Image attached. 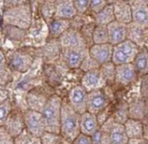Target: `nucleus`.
I'll return each instance as SVG.
<instances>
[{
	"instance_id": "obj_1",
	"label": "nucleus",
	"mask_w": 148,
	"mask_h": 144,
	"mask_svg": "<svg viewBox=\"0 0 148 144\" xmlns=\"http://www.w3.org/2000/svg\"><path fill=\"white\" fill-rule=\"evenodd\" d=\"M3 25L26 31L32 24V9L29 3L21 2L8 8L3 12Z\"/></svg>"
},
{
	"instance_id": "obj_2",
	"label": "nucleus",
	"mask_w": 148,
	"mask_h": 144,
	"mask_svg": "<svg viewBox=\"0 0 148 144\" xmlns=\"http://www.w3.org/2000/svg\"><path fill=\"white\" fill-rule=\"evenodd\" d=\"M81 115L74 110L67 99H63L60 120V134L71 142L81 133Z\"/></svg>"
},
{
	"instance_id": "obj_3",
	"label": "nucleus",
	"mask_w": 148,
	"mask_h": 144,
	"mask_svg": "<svg viewBox=\"0 0 148 144\" xmlns=\"http://www.w3.org/2000/svg\"><path fill=\"white\" fill-rule=\"evenodd\" d=\"M63 99L59 95L53 93L49 97L42 110L45 131L60 133V120Z\"/></svg>"
},
{
	"instance_id": "obj_4",
	"label": "nucleus",
	"mask_w": 148,
	"mask_h": 144,
	"mask_svg": "<svg viewBox=\"0 0 148 144\" xmlns=\"http://www.w3.org/2000/svg\"><path fill=\"white\" fill-rule=\"evenodd\" d=\"M140 48L141 47H139L136 44L129 39L117 45H114L112 62L116 66L123 64H132Z\"/></svg>"
},
{
	"instance_id": "obj_5",
	"label": "nucleus",
	"mask_w": 148,
	"mask_h": 144,
	"mask_svg": "<svg viewBox=\"0 0 148 144\" xmlns=\"http://www.w3.org/2000/svg\"><path fill=\"white\" fill-rule=\"evenodd\" d=\"M100 128L108 134L109 144H128L129 137L125 131L124 126L116 123L112 115L104 125H102Z\"/></svg>"
},
{
	"instance_id": "obj_6",
	"label": "nucleus",
	"mask_w": 148,
	"mask_h": 144,
	"mask_svg": "<svg viewBox=\"0 0 148 144\" xmlns=\"http://www.w3.org/2000/svg\"><path fill=\"white\" fill-rule=\"evenodd\" d=\"M60 54L63 62L69 68H80L82 61L89 55V47L82 46L60 49Z\"/></svg>"
},
{
	"instance_id": "obj_7",
	"label": "nucleus",
	"mask_w": 148,
	"mask_h": 144,
	"mask_svg": "<svg viewBox=\"0 0 148 144\" xmlns=\"http://www.w3.org/2000/svg\"><path fill=\"white\" fill-rule=\"evenodd\" d=\"M8 67L18 72H26L30 69L34 63V55L30 51L18 49L14 52L7 60Z\"/></svg>"
},
{
	"instance_id": "obj_8",
	"label": "nucleus",
	"mask_w": 148,
	"mask_h": 144,
	"mask_svg": "<svg viewBox=\"0 0 148 144\" xmlns=\"http://www.w3.org/2000/svg\"><path fill=\"white\" fill-rule=\"evenodd\" d=\"M25 128L34 136L41 137L45 132V122L41 112L27 109L23 112Z\"/></svg>"
},
{
	"instance_id": "obj_9",
	"label": "nucleus",
	"mask_w": 148,
	"mask_h": 144,
	"mask_svg": "<svg viewBox=\"0 0 148 144\" xmlns=\"http://www.w3.org/2000/svg\"><path fill=\"white\" fill-rule=\"evenodd\" d=\"M87 97L88 92L80 84L71 88L69 91L67 100L77 113L82 115L87 111Z\"/></svg>"
},
{
	"instance_id": "obj_10",
	"label": "nucleus",
	"mask_w": 148,
	"mask_h": 144,
	"mask_svg": "<svg viewBox=\"0 0 148 144\" xmlns=\"http://www.w3.org/2000/svg\"><path fill=\"white\" fill-rule=\"evenodd\" d=\"M132 8V23L143 29H148V1L134 0L130 1Z\"/></svg>"
},
{
	"instance_id": "obj_11",
	"label": "nucleus",
	"mask_w": 148,
	"mask_h": 144,
	"mask_svg": "<svg viewBox=\"0 0 148 144\" xmlns=\"http://www.w3.org/2000/svg\"><path fill=\"white\" fill-rule=\"evenodd\" d=\"M108 106H109V100L103 90L88 92L87 112L98 115Z\"/></svg>"
},
{
	"instance_id": "obj_12",
	"label": "nucleus",
	"mask_w": 148,
	"mask_h": 144,
	"mask_svg": "<svg viewBox=\"0 0 148 144\" xmlns=\"http://www.w3.org/2000/svg\"><path fill=\"white\" fill-rule=\"evenodd\" d=\"M81 85L87 92H90L97 90H103V88L108 84L102 75L100 68H96L83 74L81 80Z\"/></svg>"
},
{
	"instance_id": "obj_13",
	"label": "nucleus",
	"mask_w": 148,
	"mask_h": 144,
	"mask_svg": "<svg viewBox=\"0 0 148 144\" xmlns=\"http://www.w3.org/2000/svg\"><path fill=\"white\" fill-rule=\"evenodd\" d=\"M59 49L65 48H76L88 46L84 38L82 37L81 31L71 28L65 33H63L58 38ZM89 47V46H88Z\"/></svg>"
},
{
	"instance_id": "obj_14",
	"label": "nucleus",
	"mask_w": 148,
	"mask_h": 144,
	"mask_svg": "<svg viewBox=\"0 0 148 144\" xmlns=\"http://www.w3.org/2000/svg\"><path fill=\"white\" fill-rule=\"evenodd\" d=\"M1 127H4L7 131L13 138H17L20 134L25 130V122L23 112L18 109H13L11 114L8 115L6 122Z\"/></svg>"
},
{
	"instance_id": "obj_15",
	"label": "nucleus",
	"mask_w": 148,
	"mask_h": 144,
	"mask_svg": "<svg viewBox=\"0 0 148 144\" xmlns=\"http://www.w3.org/2000/svg\"><path fill=\"white\" fill-rule=\"evenodd\" d=\"M138 78V74L132 64H123L116 66L115 83L119 86H128Z\"/></svg>"
},
{
	"instance_id": "obj_16",
	"label": "nucleus",
	"mask_w": 148,
	"mask_h": 144,
	"mask_svg": "<svg viewBox=\"0 0 148 144\" xmlns=\"http://www.w3.org/2000/svg\"><path fill=\"white\" fill-rule=\"evenodd\" d=\"M114 46L108 43L103 44H92L89 48V55L94 58L100 66L112 61Z\"/></svg>"
},
{
	"instance_id": "obj_17",
	"label": "nucleus",
	"mask_w": 148,
	"mask_h": 144,
	"mask_svg": "<svg viewBox=\"0 0 148 144\" xmlns=\"http://www.w3.org/2000/svg\"><path fill=\"white\" fill-rule=\"evenodd\" d=\"M108 32L109 44L113 46L128 39V26L116 20L108 26Z\"/></svg>"
},
{
	"instance_id": "obj_18",
	"label": "nucleus",
	"mask_w": 148,
	"mask_h": 144,
	"mask_svg": "<svg viewBox=\"0 0 148 144\" xmlns=\"http://www.w3.org/2000/svg\"><path fill=\"white\" fill-rule=\"evenodd\" d=\"M114 8L115 20L125 25L132 23V8L130 1H115L112 2Z\"/></svg>"
},
{
	"instance_id": "obj_19",
	"label": "nucleus",
	"mask_w": 148,
	"mask_h": 144,
	"mask_svg": "<svg viewBox=\"0 0 148 144\" xmlns=\"http://www.w3.org/2000/svg\"><path fill=\"white\" fill-rule=\"evenodd\" d=\"M81 133L94 137L99 131L101 126L97 120L96 115L86 112L81 115Z\"/></svg>"
},
{
	"instance_id": "obj_20",
	"label": "nucleus",
	"mask_w": 148,
	"mask_h": 144,
	"mask_svg": "<svg viewBox=\"0 0 148 144\" xmlns=\"http://www.w3.org/2000/svg\"><path fill=\"white\" fill-rule=\"evenodd\" d=\"M52 95V94H51ZM51 95H46L44 93L43 91L40 89H34L32 90L27 93L26 101L29 109L38 111V112H42L44 106L45 105L46 102L48 101L49 97Z\"/></svg>"
},
{
	"instance_id": "obj_21",
	"label": "nucleus",
	"mask_w": 148,
	"mask_h": 144,
	"mask_svg": "<svg viewBox=\"0 0 148 144\" xmlns=\"http://www.w3.org/2000/svg\"><path fill=\"white\" fill-rule=\"evenodd\" d=\"M77 15L78 13L75 9V7H74V3L72 0L56 1L55 18H63V20H71Z\"/></svg>"
},
{
	"instance_id": "obj_22",
	"label": "nucleus",
	"mask_w": 148,
	"mask_h": 144,
	"mask_svg": "<svg viewBox=\"0 0 148 144\" xmlns=\"http://www.w3.org/2000/svg\"><path fill=\"white\" fill-rule=\"evenodd\" d=\"M71 28V20L55 18L48 24L49 35L53 39H58L63 33Z\"/></svg>"
},
{
	"instance_id": "obj_23",
	"label": "nucleus",
	"mask_w": 148,
	"mask_h": 144,
	"mask_svg": "<svg viewBox=\"0 0 148 144\" xmlns=\"http://www.w3.org/2000/svg\"><path fill=\"white\" fill-rule=\"evenodd\" d=\"M123 126L129 139L145 137V126L141 120L129 118Z\"/></svg>"
},
{
	"instance_id": "obj_24",
	"label": "nucleus",
	"mask_w": 148,
	"mask_h": 144,
	"mask_svg": "<svg viewBox=\"0 0 148 144\" xmlns=\"http://www.w3.org/2000/svg\"><path fill=\"white\" fill-rule=\"evenodd\" d=\"M138 77L148 74V48L142 46L132 63Z\"/></svg>"
},
{
	"instance_id": "obj_25",
	"label": "nucleus",
	"mask_w": 148,
	"mask_h": 144,
	"mask_svg": "<svg viewBox=\"0 0 148 144\" xmlns=\"http://www.w3.org/2000/svg\"><path fill=\"white\" fill-rule=\"evenodd\" d=\"M147 111L146 101L142 98L133 100L129 104V117L130 118L142 120L145 117Z\"/></svg>"
},
{
	"instance_id": "obj_26",
	"label": "nucleus",
	"mask_w": 148,
	"mask_h": 144,
	"mask_svg": "<svg viewBox=\"0 0 148 144\" xmlns=\"http://www.w3.org/2000/svg\"><path fill=\"white\" fill-rule=\"evenodd\" d=\"M113 21H115V14L112 2H109L103 10L94 16V22L97 26H108Z\"/></svg>"
},
{
	"instance_id": "obj_27",
	"label": "nucleus",
	"mask_w": 148,
	"mask_h": 144,
	"mask_svg": "<svg viewBox=\"0 0 148 144\" xmlns=\"http://www.w3.org/2000/svg\"><path fill=\"white\" fill-rule=\"evenodd\" d=\"M127 26H128V39L133 42L134 44H136L139 47H142L143 42H145L146 30L134 25L132 23Z\"/></svg>"
},
{
	"instance_id": "obj_28",
	"label": "nucleus",
	"mask_w": 148,
	"mask_h": 144,
	"mask_svg": "<svg viewBox=\"0 0 148 144\" xmlns=\"http://www.w3.org/2000/svg\"><path fill=\"white\" fill-rule=\"evenodd\" d=\"M40 139L42 144H72L67 141L60 133L45 131Z\"/></svg>"
},
{
	"instance_id": "obj_29",
	"label": "nucleus",
	"mask_w": 148,
	"mask_h": 144,
	"mask_svg": "<svg viewBox=\"0 0 148 144\" xmlns=\"http://www.w3.org/2000/svg\"><path fill=\"white\" fill-rule=\"evenodd\" d=\"M109 43L108 26H97L92 32V44H103Z\"/></svg>"
},
{
	"instance_id": "obj_30",
	"label": "nucleus",
	"mask_w": 148,
	"mask_h": 144,
	"mask_svg": "<svg viewBox=\"0 0 148 144\" xmlns=\"http://www.w3.org/2000/svg\"><path fill=\"white\" fill-rule=\"evenodd\" d=\"M100 71L103 75L106 84H111L115 83L116 78V65L111 61L108 63L103 64L100 66Z\"/></svg>"
},
{
	"instance_id": "obj_31",
	"label": "nucleus",
	"mask_w": 148,
	"mask_h": 144,
	"mask_svg": "<svg viewBox=\"0 0 148 144\" xmlns=\"http://www.w3.org/2000/svg\"><path fill=\"white\" fill-rule=\"evenodd\" d=\"M112 117L114 118L116 123L123 125L130 118L129 117V104L120 103L114 112Z\"/></svg>"
},
{
	"instance_id": "obj_32",
	"label": "nucleus",
	"mask_w": 148,
	"mask_h": 144,
	"mask_svg": "<svg viewBox=\"0 0 148 144\" xmlns=\"http://www.w3.org/2000/svg\"><path fill=\"white\" fill-rule=\"evenodd\" d=\"M15 144H42L40 137L34 136L25 129L21 134L15 138Z\"/></svg>"
},
{
	"instance_id": "obj_33",
	"label": "nucleus",
	"mask_w": 148,
	"mask_h": 144,
	"mask_svg": "<svg viewBox=\"0 0 148 144\" xmlns=\"http://www.w3.org/2000/svg\"><path fill=\"white\" fill-rule=\"evenodd\" d=\"M55 12H56V1H46L41 8V14L43 16L44 20L49 23L55 18Z\"/></svg>"
},
{
	"instance_id": "obj_34",
	"label": "nucleus",
	"mask_w": 148,
	"mask_h": 144,
	"mask_svg": "<svg viewBox=\"0 0 148 144\" xmlns=\"http://www.w3.org/2000/svg\"><path fill=\"white\" fill-rule=\"evenodd\" d=\"M13 111L12 103L8 98H6L1 101L0 104V126H3L6 122L8 115Z\"/></svg>"
},
{
	"instance_id": "obj_35",
	"label": "nucleus",
	"mask_w": 148,
	"mask_h": 144,
	"mask_svg": "<svg viewBox=\"0 0 148 144\" xmlns=\"http://www.w3.org/2000/svg\"><path fill=\"white\" fill-rule=\"evenodd\" d=\"M100 68V65L97 63L94 58L91 57L90 55H88V57L83 60L80 66V69H82L84 73L94 70V69H96V68Z\"/></svg>"
},
{
	"instance_id": "obj_36",
	"label": "nucleus",
	"mask_w": 148,
	"mask_h": 144,
	"mask_svg": "<svg viewBox=\"0 0 148 144\" xmlns=\"http://www.w3.org/2000/svg\"><path fill=\"white\" fill-rule=\"evenodd\" d=\"M109 4L106 0H91L90 1V10L95 14H98Z\"/></svg>"
},
{
	"instance_id": "obj_37",
	"label": "nucleus",
	"mask_w": 148,
	"mask_h": 144,
	"mask_svg": "<svg viewBox=\"0 0 148 144\" xmlns=\"http://www.w3.org/2000/svg\"><path fill=\"white\" fill-rule=\"evenodd\" d=\"M8 66V63H6V60L4 57V54L1 52V70H0V75H1V84L2 86L5 85V83L8 82L9 78H11L10 76V72L8 71V69H5Z\"/></svg>"
},
{
	"instance_id": "obj_38",
	"label": "nucleus",
	"mask_w": 148,
	"mask_h": 144,
	"mask_svg": "<svg viewBox=\"0 0 148 144\" xmlns=\"http://www.w3.org/2000/svg\"><path fill=\"white\" fill-rule=\"evenodd\" d=\"M90 1L91 0H75L73 1L78 15H83L86 13V11H88V9H90Z\"/></svg>"
},
{
	"instance_id": "obj_39",
	"label": "nucleus",
	"mask_w": 148,
	"mask_h": 144,
	"mask_svg": "<svg viewBox=\"0 0 148 144\" xmlns=\"http://www.w3.org/2000/svg\"><path fill=\"white\" fill-rule=\"evenodd\" d=\"M140 96L145 101H148V74L140 77Z\"/></svg>"
},
{
	"instance_id": "obj_40",
	"label": "nucleus",
	"mask_w": 148,
	"mask_h": 144,
	"mask_svg": "<svg viewBox=\"0 0 148 144\" xmlns=\"http://www.w3.org/2000/svg\"><path fill=\"white\" fill-rule=\"evenodd\" d=\"M0 144H15V138H13L4 127L0 126Z\"/></svg>"
},
{
	"instance_id": "obj_41",
	"label": "nucleus",
	"mask_w": 148,
	"mask_h": 144,
	"mask_svg": "<svg viewBox=\"0 0 148 144\" xmlns=\"http://www.w3.org/2000/svg\"><path fill=\"white\" fill-rule=\"evenodd\" d=\"M72 144H94V139L85 134L80 133L79 136L72 141Z\"/></svg>"
},
{
	"instance_id": "obj_42",
	"label": "nucleus",
	"mask_w": 148,
	"mask_h": 144,
	"mask_svg": "<svg viewBox=\"0 0 148 144\" xmlns=\"http://www.w3.org/2000/svg\"><path fill=\"white\" fill-rule=\"evenodd\" d=\"M128 144H147L145 138H135V139H129Z\"/></svg>"
}]
</instances>
